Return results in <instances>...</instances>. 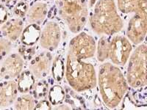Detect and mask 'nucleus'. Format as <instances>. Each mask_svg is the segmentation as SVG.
Instances as JSON below:
<instances>
[{"label": "nucleus", "instance_id": "24", "mask_svg": "<svg viewBox=\"0 0 147 110\" xmlns=\"http://www.w3.org/2000/svg\"><path fill=\"white\" fill-rule=\"evenodd\" d=\"M12 49V42L5 38H0V62L7 57Z\"/></svg>", "mask_w": 147, "mask_h": 110}, {"label": "nucleus", "instance_id": "23", "mask_svg": "<svg viewBox=\"0 0 147 110\" xmlns=\"http://www.w3.org/2000/svg\"><path fill=\"white\" fill-rule=\"evenodd\" d=\"M33 96L37 100H40L48 95L49 85L46 80H40L36 82L33 87Z\"/></svg>", "mask_w": 147, "mask_h": 110}, {"label": "nucleus", "instance_id": "13", "mask_svg": "<svg viewBox=\"0 0 147 110\" xmlns=\"http://www.w3.org/2000/svg\"><path fill=\"white\" fill-rule=\"evenodd\" d=\"M24 31V22L21 18H13L3 23L1 32L4 38L11 42H15L22 35Z\"/></svg>", "mask_w": 147, "mask_h": 110}, {"label": "nucleus", "instance_id": "26", "mask_svg": "<svg viewBox=\"0 0 147 110\" xmlns=\"http://www.w3.org/2000/svg\"><path fill=\"white\" fill-rule=\"evenodd\" d=\"M19 54L22 55L24 60H31L35 56V48L32 46H23L22 48H20Z\"/></svg>", "mask_w": 147, "mask_h": 110}, {"label": "nucleus", "instance_id": "5", "mask_svg": "<svg viewBox=\"0 0 147 110\" xmlns=\"http://www.w3.org/2000/svg\"><path fill=\"white\" fill-rule=\"evenodd\" d=\"M146 53V44H139L127 61L126 79L129 86L133 89L146 87L147 85Z\"/></svg>", "mask_w": 147, "mask_h": 110}, {"label": "nucleus", "instance_id": "10", "mask_svg": "<svg viewBox=\"0 0 147 110\" xmlns=\"http://www.w3.org/2000/svg\"><path fill=\"white\" fill-rule=\"evenodd\" d=\"M24 60L19 53L9 54L0 65V78L4 80L15 79L24 70Z\"/></svg>", "mask_w": 147, "mask_h": 110}, {"label": "nucleus", "instance_id": "14", "mask_svg": "<svg viewBox=\"0 0 147 110\" xmlns=\"http://www.w3.org/2000/svg\"><path fill=\"white\" fill-rule=\"evenodd\" d=\"M119 10L122 13L147 15V0H116Z\"/></svg>", "mask_w": 147, "mask_h": 110}, {"label": "nucleus", "instance_id": "21", "mask_svg": "<svg viewBox=\"0 0 147 110\" xmlns=\"http://www.w3.org/2000/svg\"><path fill=\"white\" fill-rule=\"evenodd\" d=\"M51 70L52 77L56 82H61L63 80L65 75V64L60 55H57L52 61Z\"/></svg>", "mask_w": 147, "mask_h": 110}, {"label": "nucleus", "instance_id": "25", "mask_svg": "<svg viewBox=\"0 0 147 110\" xmlns=\"http://www.w3.org/2000/svg\"><path fill=\"white\" fill-rule=\"evenodd\" d=\"M29 10V5L25 0H19L14 6V14L18 18H23L26 16Z\"/></svg>", "mask_w": 147, "mask_h": 110}, {"label": "nucleus", "instance_id": "1", "mask_svg": "<svg viewBox=\"0 0 147 110\" xmlns=\"http://www.w3.org/2000/svg\"><path fill=\"white\" fill-rule=\"evenodd\" d=\"M97 84L102 101L109 109L117 107L129 90L124 73L112 62H104L99 66Z\"/></svg>", "mask_w": 147, "mask_h": 110}, {"label": "nucleus", "instance_id": "3", "mask_svg": "<svg viewBox=\"0 0 147 110\" xmlns=\"http://www.w3.org/2000/svg\"><path fill=\"white\" fill-rule=\"evenodd\" d=\"M65 75L68 84L75 92L88 91L96 87L97 75L94 65L69 54H67Z\"/></svg>", "mask_w": 147, "mask_h": 110}, {"label": "nucleus", "instance_id": "18", "mask_svg": "<svg viewBox=\"0 0 147 110\" xmlns=\"http://www.w3.org/2000/svg\"><path fill=\"white\" fill-rule=\"evenodd\" d=\"M110 36L102 35L99 41L97 43L96 53L97 60L99 62H104L107 60H109L110 48Z\"/></svg>", "mask_w": 147, "mask_h": 110}, {"label": "nucleus", "instance_id": "20", "mask_svg": "<svg viewBox=\"0 0 147 110\" xmlns=\"http://www.w3.org/2000/svg\"><path fill=\"white\" fill-rule=\"evenodd\" d=\"M65 95L66 93L65 90L61 86L58 85H54L53 87L49 90V101L53 106L57 105L63 102L65 99Z\"/></svg>", "mask_w": 147, "mask_h": 110}, {"label": "nucleus", "instance_id": "19", "mask_svg": "<svg viewBox=\"0 0 147 110\" xmlns=\"http://www.w3.org/2000/svg\"><path fill=\"white\" fill-rule=\"evenodd\" d=\"M35 99L31 94L24 93L17 97L13 103V109L18 110L35 109Z\"/></svg>", "mask_w": 147, "mask_h": 110}, {"label": "nucleus", "instance_id": "9", "mask_svg": "<svg viewBox=\"0 0 147 110\" xmlns=\"http://www.w3.org/2000/svg\"><path fill=\"white\" fill-rule=\"evenodd\" d=\"M39 43L47 51H54L58 47L61 40V30L56 22L48 21L40 30Z\"/></svg>", "mask_w": 147, "mask_h": 110}, {"label": "nucleus", "instance_id": "4", "mask_svg": "<svg viewBox=\"0 0 147 110\" xmlns=\"http://www.w3.org/2000/svg\"><path fill=\"white\" fill-rule=\"evenodd\" d=\"M60 17L73 33H79L86 24L88 6L86 0H55Z\"/></svg>", "mask_w": 147, "mask_h": 110}, {"label": "nucleus", "instance_id": "29", "mask_svg": "<svg viewBox=\"0 0 147 110\" xmlns=\"http://www.w3.org/2000/svg\"><path fill=\"white\" fill-rule=\"evenodd\" d=\"M72 108L71 106H69V104H65V103H60V104H57V105H55V107H52V109H66L69 110L71 109Z\"/></svg>", "mask_w": 147, "mask_h": 110}, {"label": "nucleus", "instance_id": "30", "mask_svg": "<svg viewBox=\"0 0 147 110\" xmlns=\"http://www.w3.org/2000/svg\"><path fill=\"white\" fill-rule=\"evenodd\" d=\"M18 1L19 0H2V2L5 3L6 7H13L16 5Z\"/></svg>", "mask_w": 147, "mask_h": 110}, {"label": "nucleus", "instance_id": "2", "mask_svg": "<svg viewBox=\"0 0 147 110\" xmlns=\"http://www.w3.org/2000/svg\"><path fill=\"white\" fill-rule=\"evenodd\" d=\"M89 22L92 30L99 35H115L124 27V21L114 0H98L90 13Z\"/></svg>", "mask_w": 147, "mask_h": 110}, {"label": "nucleus", "instance_id": "16", "mask_svg": "<svg viewBox=\"0 0 147 110\" xmlns=\"http://www.w3.org/2000/svg\"><path fill=\"white\" fill-rule=\"evenodd\" d=\"M18 93H28L32 91L35 84V78L30 70H24L21 73L17 79Z\"/></svg>", "mask_w": 147, "mask_h": 110}, {"label": "nucleus", "instance_id": "7", "mask_svg": "<svg viewBox=\"0 0 147 110\" xmlns=\"http://www.w3.org/2000/svg\"><path fill=\"white\" fill-rule=\"evenodd\" d=\"M132 51L131 42L123 35H113L110 39L109 60L117 66H124Z\"/></svg>", "mask_w": 147, "mask_h": 110}, {"label": "nucleus", "instance_id": "31", "mask_svg": "<svg viewBox=\"0 0 147 110\" xmlns=\"http://www.w3.org/2000/svg\"><path fill=\"white\" fill-rule=\"evenodd\" d=\"M96 0H90V7H92L96 3Z\"/></svg>", "mask_w": 147, "mask_h": 110}, {"label": "nucleus", "instance_id": "6", "mask_svg": "<svg viewBox=\"0 0 147 110\" xmlns=\"http://www.w3.org/2000/svg\"><path fill=\"white\" fill-rule=\"evenodd\" d=\"M96 48V44L94 37L81 32L71 40L68 54L78 60H85L94 57Z\"/></svg>", "mask_w": 147, "mask_h": 110}, {"label": "nucleus", "instance_id": "15", "mask_svg": "<svg viewBox=\"0 0 147 110\" xmlns=\"http://www.w3.org/2000/svg\"><path fill=\"white\" fill-rule=\"evenodd\" d=\"M49 12V5L43 2H36L33 4L27 11L26 15L27 21L30 24L38 25L44 21Z\"/></svg>", "mask_w": 147, "mask_h": 110}, {"label": "nucleus", "instance_id": "8", "mask_svg": "<svg viewBox=\"0 0 147 110\" xmlns=\"http://www.w3.org/2000/svg\"><path fill=\"white\" fill-rule=\"evenodd\" d=\"M147 15L136 13L129 19L126 35L128 40L135 45L142 44L146 35Z\"/></svg>", "mask_w": 147, "mask_h": 110}, {"label": "nucleus", "instance_id": "27", "mask_svg": "<svg viewBox=\"0 0 147 110\" xmlns=\"http://www.w3.org/2000/svg\"><path fill=\"white\" fill-rule=\"evenodd\" d=\"M35 109L40 110H49L52 109V104L50 103V101L47 99H40L37 104H35Z\"/></svg>", "mask_w": 147, "mask_h": 110}, {"label": "nucleus", "instance_id": "17", "mask_svg": "<svg viewBox=\"0 0 147 110\" xmlns=\"http://www.w3.org/2000/svg\"><path fill=\"white\" fill-rule=\"evenodd\" d=\"M40 30L37 24H30L26 29H24L22 34V42L24 45L33 46L40 38Z\"/></svg>", "mask_w": 147, "mask_h": 110}, {"label": "nucleus", "instance_id": "12", "mask_svg": "<svg viewBox=\"0 0 147 110\" xmlns=\"http://www.w3.org/2000/svg\"><path fill=\"white\" fill-rule=\"evenodd\" d=\"M18 94V85L14 79L5 80L0 83V109L13 105Z\"/></svg>", "mask_w": 147, "mask_h": 110}, {"label": "nucleus", "instance_id": "22", "mask_svg": "<svg viewBox=\"0 0 147 110\" xmlns=\"http://www.w3.org/2000/svg\"><path fill=\"white\" fill-rule=\"evenodd\" d=\"M131 101L137 107H146V86L135 89L132 93Z\"/></svg>", "mask_w": 147, "mask_h": 110}, {"label": "nucleus", "instance_id": "28", "mask_svg": "<svg viewBox=\"0 0 147 110\" xmlns=\"http://www.w3.org/2000/svg\"><path fill=\"white\" fill-rule=\"evenodd\" d=\"M8 18V12L5 5L0 4V24H3Z\"/></svg>", "mask_w": 147, "mask_h": 110}, {"label": "nucleus", "instance_id": "11", "mask_svg": "<svg viewBox=\"0 0 147 110\" xmlns=\"http://www.w3.org/2000/svg\"><path fill=\"white\" fill-rule=\"evenodd\" d=\"M52 61V54L47 50L37 54L30 60L29 68L35 78L42 79L50 73Z\"/></svg>", "mask_w": 147, "mask_h": 110}]
</instances>
